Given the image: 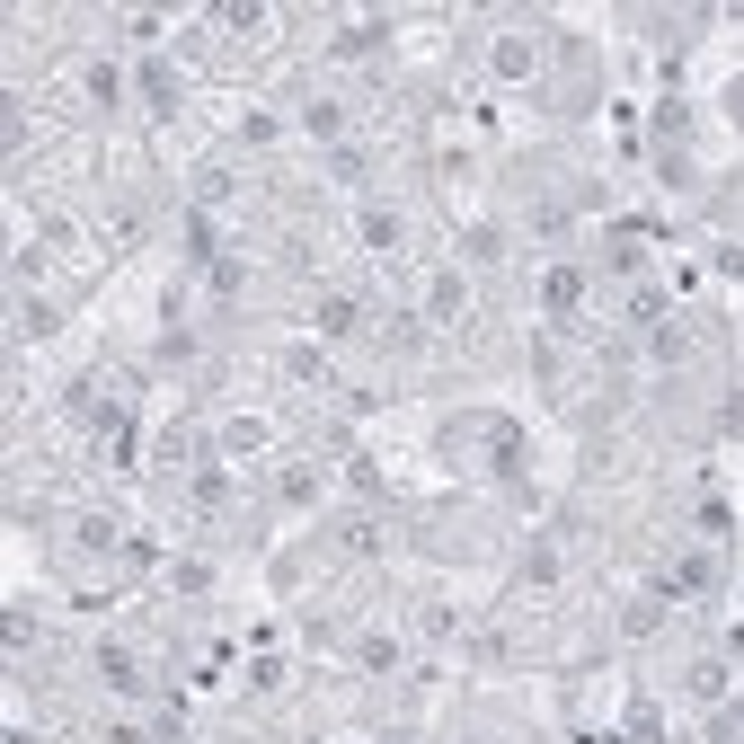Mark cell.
<instances>
[{
  "mask_svg": "<svg viewBox=\"0 0 744 744\" xmlns=\"http://www.w3.org/2000/svg\"><path fill=\"white\" fill-rule=\"evenodd\" d=\"M319 337H355V302H319Z\"/></svg>",
  "mask_w": 744,
  "mask_h": 744,
  "instance_id": "cell-1",
  "label": "cell"
},
{
  "mask_svg": "<svg viewBox=\"0 0 744 744\" xmlns=\"http://www.w3.org/2000/svg\"><path fill=\"white\" fill-rule=\"evenodd\" d=\"M496 71H505V80H514V71H532V45H523V36H505V45H496Z\"/></svg>",
  "mask_w": 744,
  "mask_h": 744,
  "instance_id": "cell-2",
  "label": "cell"
},
{
  "mask_svg": "<svg viewBox=\"0 0 744 744\" xmlns=\"http://www.w3.org/2000/svg\"><path fill=\"white\" fill-rule=\"evenodd\" d=\"M399 744H417V736H399Z\"/></svg>",
  "mask_w": 744,
  "mask_h": 744,
  "instance_id": "cell-3",
  "label": "cell"
}]
</instances>
